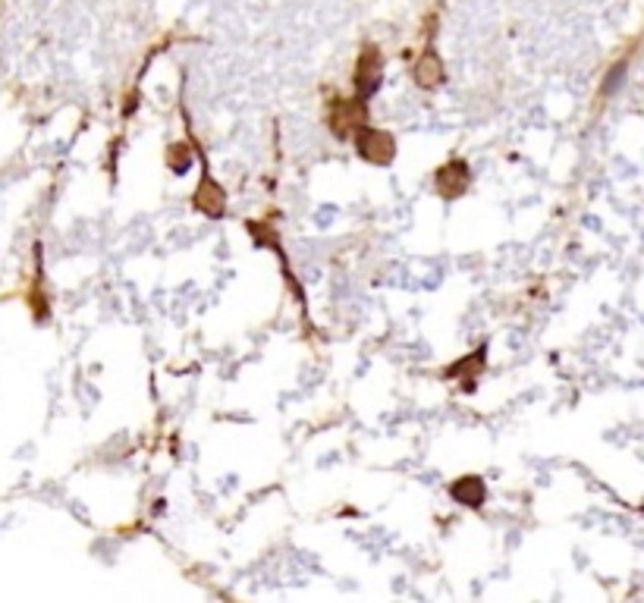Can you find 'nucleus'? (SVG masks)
<instances>
[{"mask_svg": "<svg viewBox=\"0 0 644 603\" xmlns=\"http://www.w3.org/2000/svg\"><path fill=\"white\" fill-rule=\"evenodd\" d=\"M368 120H371V111H368V101H361V97H346V101L333 97L330 111H327V126H330L337 139H353L361 126H368Z\"/></svg>", "mask_w": 644, "mask_h": 603, "instance_id": "1", "label": "nucleus"}, {"mask_svg": "<svg viewBox=\"0 0 644 603\" xmlns=\"http://www.w3.org/2000/svg\"><path fill=\"white\" fill-rule=\"evenodd\" d=\"M355 139V151L361 160L375 166H387L396 160V139L387 129H375V126H361L353 135Z\"/></svg>", "mask_w": 644, "mask_h": 603, "instance_id": "2", "label": "nucleus"}, {"mask_svg": "<svg viewBox=\"0 0 644 603\" xmlns=\"http://www.w3.org/2000/svg\"><path fill=\"white\" fill-rule=\"evenodd\" d=\"M381 79H384V57L375 44H368L361 50L359 63H355V97L371 101V95L381 89Z\"/></svg>", "mask_w": 644, "mask_h": 603, "instance_id": "3", "label": "nucleus"}, {"mask_svg": "<svg viewBox=\"0 0 644 603\" xmlns=\"http://www.w3.org/2000/svg\"><path fill=\"white\" fill-rule=\"evenodd\" d=\"M471 186V170L465 160H450V164H444L440 170H437V192H440V198L444 201H456L462 198L465 192H469Z\"/></svg>", "mask_w": 644, "mask_h": 603, "instance_id": "4", "label": "nucleus"}, {"mask_svg": "<svg viewBox=\"0 0 644 603\" xmlns=\"http://www.w3.org/2000/svg\"><path fill=\"white\" fill-rule=\"evenodd\" d=\"M192 208L201 211L205 217H211V220L227 214V192L211 180L208 170H205V176H201L198 189H195V195H192Z\"/></svg>", "mask_w": 644, "mask_h": 603, "instance_id": "5", "label": "nucleus"}, {"mask_svg": "<svg viewBox=\"0 0 644 603\" xmlns=\"http://www.w3.org/2000/svg\"><path fill=\"white\" fill-rule=\"evenodd\" d=\"M444 79H446L444 60H440V54H437V50L428 44V48H424V54L418 57V63H415V82H418V89L434 91V89H440V85H444Z\"/></svg>", "mask_w": 644, "mask_h": 603, "instance_id": "6", "label": "nucleus"}, {"mask_svg": "<svg viewBox=\"0 0 644 603\" xmlns=\"http://www.w3.org/2000/svg\"><path fill=\"white\" fill-rule=\"evenodd\" d=\"M450 497L456 499L459 506L481 509V506H485V499H487V484L478 478V475H465V478L453 481Z\"/></svg>", "mask_w": 644, "mask_h": 603, "instance_id": "7", "label": "nucleus"}, {"mask_svg": "<svg viewBox=\"0 0 644 603\" xmlns=\"http://www.w3.org/2000/svg\"><path fill=\"white\" fill-rule=\"evenodd\" d=\"M485 359H487V346H481L478 352H471V359L465 355V359H459L456 365H450L444 371V377H465V390H475V377L485 371Z\"/></svg>", "mask_w": 644, "mask_h": 603, "instance_id": "8", "label": "nucleus"}, {"mask_svg": "<svg viewBox=\"0 0 644 603\" xmlns=\"http://www.w3.org/2000/svg\"><path fill=\"white\" fill-rule=\"evenodd\" d=\"M167 166L174 170L176 176H182L192 166V151H189V145H170L167 148Z\"/></svg>", "mask_w": 644, "mask_h": 603, "instance_id": "9", "label": "nucleus"}, {"mask_svg": "<svg viewBox=\"0 0 644 603\" xmlns=\"http://www.w3.org/2000/svg\"><path fill=\"white\" fill-rule=\"evenodd\" d=\"M625 66H629V60H619L617 66H613V70L607 73V82H603V95H613V91H617V85H623Z\"/></svg>", "mask_w": 644, "mask_h": 603, "instance_id": "10", "label": "nucleus"}]
</instances>
